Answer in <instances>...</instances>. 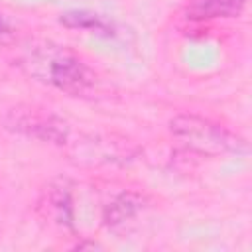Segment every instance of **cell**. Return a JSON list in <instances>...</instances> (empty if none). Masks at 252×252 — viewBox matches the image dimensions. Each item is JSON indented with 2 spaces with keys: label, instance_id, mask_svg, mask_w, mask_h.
Wrapping results in <instances>:
<instances>
[{
  "label": "cell",
  "instance_id": "6da1fadb",
  "mask_svg": "<svg viewBox=\"0 0 252 252\" xmlns=\"http://www.w3.org/2000/svg\"><path fill=\"white\" fill-rule=\"evenodd\" d=\"M26 67L35 79L73 96H85L96 87L94 71L75 53L57 45L32 49Z\"/></svg>",
  "mask_w": 252,
  "mask_h": 252
},
{
  "label": "cell",
  "instance_id": "7a4b0ae2",
  "mask_svg": "<svg viewBox=\"0 0 252 252\" xmlns=\"http://www.w3.org/2000/svg\"><path fill=\"white\" fill-rule=\"evenodd\" d=\"M169 128H171V134L177 140H181L187 148L199 154H207V156H219V154L232 152L240 144V140L234 138L222 126L207 118L193 116V114L175 116Z\"/></svg>",
  "mask_w": 252,
  "mask_h": 252
},
{
  "label": "cell",
  "instance_id": "3957f363",
  "mask_svg": "<svg viewBox=\"0 0 252 252\" xmlns=\"http://www.w3.org/2000/svg\"><path fill=\"white\" fill-rule=\"evenodd\" d=\"M8 126L26 136H33L45 142L61 144L67 136V124L55 118L49 112H41L37 108H14L8 114Z\"/></svg>",
  "mask_w": 252,
  "mask_h": 252
},
{
  "label": "cell",
  "instance_id": "277c9868",
  "mask_svg": "<svg viewBox=\"0 0 252 252\" xmlns=\"http://www.w3.org/2000/svg\"><path fill=\"white\" fill-rule=\"evenodd\" d=\"M246 0H193L187 6L189 20L236 18L244 12Z\"/></svg>",
  "mask_w": 252,
  "mask_h": 252
},
{
  "label": "cell",
  "instance_id": "5b68a950",
  "mask_svg": "<svg viewBox=\"0 0 252 252\" xmlns=\"http://www.w3.org/2000/svg\"><path fill=\"white\" fill-rule=\"evenodd\" d=\"M61 24L67 28H79V30H89L93 33H100V35H114L112 26L108 22H104L100 16L91 14V12H83V10H75V12H65L61 14Z\"/></svg>",
  "mask_w": 252,
  "mask_h": 252
},
{
  "label": "cell",
  "instance_id": "8992f818",
  "mask_svg": "<svg viewBox=\"0 0 252 252\" xmlns=\"http://www.w3.org/2000/svg\"><path fill=\"white\" fill-rule=\"evenodd\" d=\"M140 211H142V199L138 195L124 193V195H120L108 207V211H106V222H108V226L116 228V226L124 224L126 220L134 219Z\"/></svg>",
  "mask_w": 252,
  "mask_h": 252
},
{
  "label": "cell",
  "instance_id": "52a82bcc",
  "mask_svg": "<svg viewBox=\"0 0 252 252\" xmlns=\"http://www.w3.org/2000/svg\"><path fill=\"white\" fill-rule=\"evenodd\" d=\"M8 30H10V26H8V22H6V18L0 14V35H4V33H8Z\"/></svg>",
  "mask_w": 252,
  "mask_h": 252
}]
</instances>
